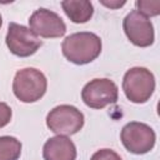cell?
<instances>
[{
    "label": "cell",
    "instance_id": "cell-1",
    "mask_svg": "<svg viewBox=\"0 0 160 160\" xmlns=\"http://www.w3.org/2000/svg\"><path fill=\"white\" fill-rule=\"evenodd\" d=\"M101 48V39L89 31L71 34L61 44L62 55L75 65H85L94 61L100 55Z\"/></svg>",
    "mask_w": 160,
    "mask_h": 160
},
{
    "label": "cell",
    "instance_id": "cell-2",
    "mask_svg": "<svg viewBox=\"0 0 160 160\" xmlns=\"http://www.w3.org/2000/svg\"><path fill=\"white\" fill-rule=\"evenodd\" d=\"M46 88L48 80L45 75L35 68L18 70L14 76L12 91L21 102L30 104L40 100L45 95Z\"/></svg>",
    "mask_w": 160,
    "mask_h": 160
},
{
    "label": "cell",
    "instance_id": "cell-3",
    "mask_svg": "<svg viewBox=\"0 0 160 160\" xmlns=\"http://www.w3.org/2000/svg\"><path fill=\"white\" fill-rule=\"evenodd\" d=\"M122 90L129 101L134 104L146 102L155 90L154 74L141 66L129 69L122 79Z\"/></svg>",
    "mask_w": 160,
    "mask_h": 160
},
{
    "label": "cell",
    "instance_id": "cell-4",
    "mask_svg": "<svg viewBox=\"0 0 160 160\" xmlns=\"http://www.w3.org/2000/svg\"><path fill=\"white\" fill-rule=\"evenodd\" d=\"M85 122L84 114L72 105L55 106L46 116V126L56 135H74L79 132Z\"/></svg>",
    "mask_w": 160,
    "mask_h": 160
},
{
    "label": "cell",
    "instance_id": "cell-5",
    "mask_svg": "<svg viewBox=\"0 0 160 160\" xmlns=\"http://www.w3.org/2000/svg\"><path fill=\"white\" fill-rule=\"evenodd\" d=\"M120 139L129 152L142 155L154 149L156 135L149 125L139 121H131L122 128Z\"/></svg>",
    "mask_w": 160,
    "mask_h": 160
},
{
    "label": "cell",
    "instance_id": "cell-6",
    "mask_svg": "<svg viewBox=\"0 0 160 160\" xmlns=\"http://www.w3.org/2000/svg\"><path fill=\"white\" fill-rule=\"evenodd\" d=\"M5 42L10 52L19 58L34 55L42 45V41L31 29L16 22L9 24Z\"/></svg>",
    "mask_w": 160,
    "mask_h": 160
},
{
    "label": "cell",
    "instance_id": "cell-7",
    "mask_svg": "<svg viewBox=\"0 0 160 160\" xmlns=\"http://www.w3.org/2000/svg\"><path fill=\"white\" fill-rule=\"evenodd\" d=\"M119 98L116 84L110 79H94L89 81L81 91L84 104L91 109H104L115 104Z\"/></svg>",
    "mask_w": 160,
    "mask_h": 160
},
{
    "label": "cell",
    "instance_id": "cell-8",
    "mask_svg": "<svg viewBox=\"0 0 160 160\" xmlns=\"http://www.w3.org/2000/svg\"><path fill=\"white\" fill-rule=\"evenodd\" d=\"M122 28L126 38L135 46L148 48L154 44L155 32L152 22L136 10L130 11L124 18Z\"/></svg>",
    "mask_w": 160,
    "mask_h": 160
},
{
    "label": "cell",
    "instance_id": "cell-9",
    "mask_svg": "<svg viewBox=\"0 0 160 160\" xmlns=\"http://www.w3.org/2000/svg\"><path fill=\"white\" fill-rule=\"evenodd\" d=\"M29 25L34 34L45 39L61 38L66 32L64 20L56 12L44 8H40L31 14L29 18Z\"/></svg>",
    "mask_w": 160,
    "mask_h": 160
},
{
    "label": "cell",
    "instance_id": "cell-10",
    "mask_svg": "<svg viewBox=\"0 0 160 160\" xmlns=\"http://www.w3.org/2000/svg\"><path fill=\"white\" fill-rule=\"evenodd\" d=\"M44 160H75L76 146L64 135H56L50 138L42 148Z\"/></svg>",
    "mask_w": 160,
    "mask_h": 160
},
{
    "label": "cell",
    "instance_id": "cell-11",
    "mask_svg": "<svg viewBox=\"0 0 160 160\" xmlns=\"http://www.w3.org/2000/svg\"><path fill=\"white\" fill-rule=\"evenodd\" d=\"M61 8L66 16L75 24L88 22L94 14V6L88 0H65L61 1Z\"/></svg>",
    "mask_w": 160,
    "mask_h": 160
},
{
    "label": "cell",
    "instance_id": "cell-12",
    "mask_svg": "<svg viewBox=\"0 0 160 160\" xmlns=\"http://www.w3.org/2000/svg\"><path fill=\"white\" fill-rule=\"evenodd\" d=\"M21 155V142L14 136H0V160H18Z\"/></svg>",
    "mask_w": 160,
    "mask_h": 160
},
{
    "label": "cell",
    "instance_id": "cell-13",
    "mask_svg": "<svg viewBox=\"0 0 160 160\" xmlns=\"http://www.w3.org/2000/svg\"><path fill=\"white\" fill-rule=\"evenodd\" d=\"M135 6H136V11L148 19L150 16H156L160 12L159 0H138L135 2Z\"/></svg>",
    "mask_w": 160,
    "mask_h": 160
},
{
    "label": "cell",
    "instance_id": "cell-14",
    "mask_svg": "<svg viewBox=\"0 0 160 160\" xmlns=\"http://www.w3.org/2000/svg\"><path fill=\"white\" fill-rule=\"evenodd\" d=\"M90 160H122V159L116 151L111 149H100L91 156Z\"/></svg>",
    "mask_w": 160,
    "mask_h": 160
},
{
    "label": "cell",
    "instance_id": "cell-15",
    "mask_svg": "<svg viewBox=\"0 0 160 160\" xmlns=\"http://www.w3.org/2000/svg\"><path fill=\"white\" fill-rule=\"evenodd\" d=\"M11 116H12L11 108L5 102H0V129L10 122Z\"/></svg>",
    "mask_w": 160,
    "mask_h": 160
},
{
    "label": "cell",
    "instance_id": "cell-16",
    "mask_svg": "<svg viewBox=\"0 0 160 160\" xmlns=\"http://www.w3.org/2000/svg\"><path fill=\"white\" fill-rule=\"evenodd\" d=\"M104 6L110 8V9H119L121 6H124L126 4V1H119V0H114V1H106V0H101L100 1Z\"/></svg>",
    "mask_w": 160,
    "mask_h": 160
},
{
    "label": "cell",
    "instance_id": "cell-17",
    "mask_svg": "<svg viewBox=\"0 0 160 160\" xmlns=\"http://www.w3.org/2000/svg\"><path fill=\"white\" fill-rule=\"evenodd\" d=\"M1 25H2V18H1V15H0V28H1Z\"/></svg>",
    "mask_w": 160,
    "mask_h": 160
}]
</instances>
